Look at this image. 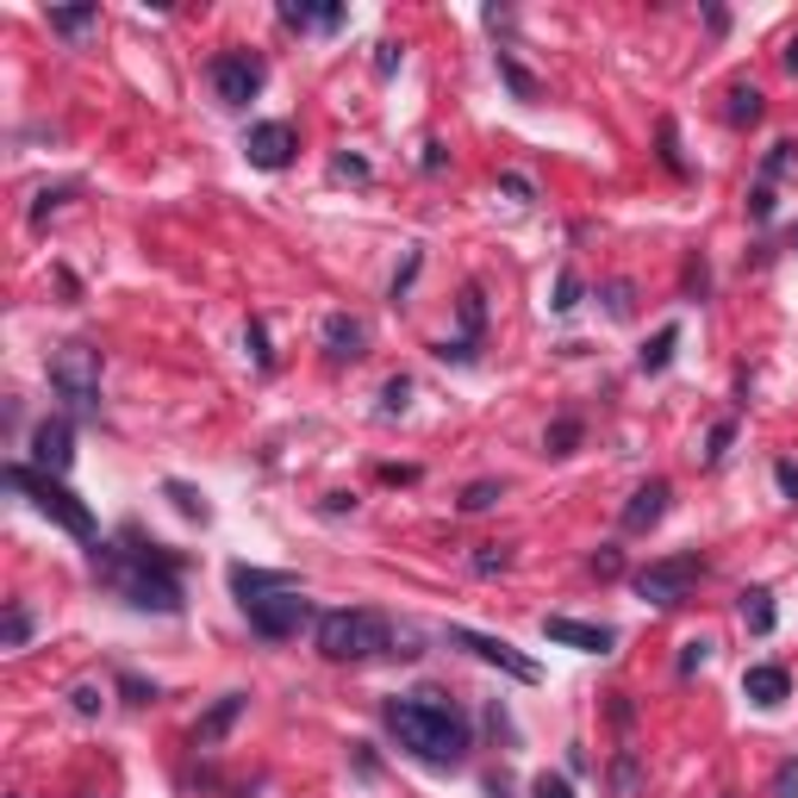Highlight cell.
Listing matches in <instances>:
<instances>
[{
  "instance_id": "cell-1",
  "label": "cell",
  "mask_w": 798,
  "mask_h": 798,
  "mask_svg": "<svg viewBox=\"0 0 798 798\" xmlns=\"http://www.w3.org/2000/svg\"><path fill=\"white\" fill-rule=\"evenodd\" d=\"M94 574L138 612H181V555L169 543L144 537L138 524H125L113 543H94Z\"/></svg>"
},
{
  "instance_id": "cell-2",
  "label": "cell",
  "mask_w": 798,
  "mask_h": 798,
  "mask_svg": "<svg viewBox=\"0 0 798 798\" xmlns=\"http://www.w3.org/2000/svg\"><path fill=\"white\" fill-rule=\"evenodd\" d=\"M381 723L412 761L424 768H462L468 761V718L443 693H406L381 705Z\"/></svg>"
},
{
  "instance_id": "cell-3",
  "label": "cell",
  "mask_w": 798,
  "mask_h": 798,
  "mask_svg": "<svg viewBox=\"0 0 798 798\" xmlns=\"http://www.w3.org/2000/svg\"><path fill=\"white\" fill-rule=\"evenodd\" d=\"M319 655L324 661H374V655H399L394 648V623L381 618V612H319Z\"/></svg>"
},
{
  "instance_id": "cell-4",
  "label": "cell",
  "mask_w": 798,
  "mask_h": 798,
  "mask_svg": "<svg viewBox=\"0 0 798 798\" xmlns=\"http://www.w3.org/2000/svg\"><path fill=\"white\" fill-rule=\"evenodd\" d=\"M7 487H13V493H25V499H31V505H38V512L50 518V524H56V530H69L75 543H88V549L100 543L94 512H88V505H81V499H75L69 487L56 480V474H44V468H25V462H7Z\"/></svg>"
},
{
  "instance_id": "cell-5",
  "label": "cell",
  "mask_w": 798,
  "mask_h": 798,
  "mask_svg": "<svg viewBox=\"0 0 798 798\" xmlns=\"http://www.w3.org/2000/svg\"><path fill=\"white\" fill-rule=\"evenodd\" d=\"M50 387L69 399V412H100V349L94 344H56L50 349Z\"/></svg>"
},
{
  "instance_id": "cell-6",
  "label": "cell",
  "mask_w": 798,
  "mask_h": 798,
  "mask_svg": "<svg viewBox=\"0 0 798 798\" xmlns=\"http://www.w3.org/2000/svg\"><path fill=\"white\" fill-rule=\"evenodd\" d=\"M244 605V618L256 636H269V643H287V636H299L306 623H312V598H299V580L294 587H274V593H249L237 598Z\"/></svg>"
},
{
  "instance_id": "cell-7",
  "label": "cell",
  "mask_w": 798,
  "mask_h": 798,
  "mask_svg": "<svg viewBox=\"0 0 798 798\" xmlns=\"http://www.w3.org/2000/svg\"><path fill=\"white\" fill-rule=\"evenodd\" d=\"M698 580H705V562H698V555H668V562H648L630 587H636V598H643V605L673 612V605H686V598H693Z\"/></svg>"
},
{
  "instance_id": "cell-8",
  "label": "cell",
  "mask_w": 798,
  "mask_h": 798,
  "mask_svg": "<svg viewBox=\"0 0 798 798\" xmlns=\"http://www.w3.org/2000/svg\"><path fill=\"white\" fill-rule=\"evenodd\" d=\"M449 643L468 648L474 661H487V668L524 680V686H537V680H543V673H537V661H530V655H518V648L505 643V636H487V630H468V623H449Z\"/></svg>"
},
{
  "instance_id": "cell-9",
  "label": "cell",
  "mask_w": 798,
  "mask_h": 798,
  "mask_svg": "<svg viewBox=\"0 0 798 798\" xmlns=\"http://www.w3.org/2000/svg\"><path fill=\"white\" fill-rule=\"evenodd\" d=\"M213 94L224 100V106H249V100L262 94V81H269V69H262V56H249V50H224V56H213Z\"/></svg>"
},
{
  "instance_id": "cell-10",
  "label": "cell",
  "mask_w": 798,
  "mask_h": 798,
  "mask_svg": "<svg viewBox=\"0 0 798 798\" xmlns=\"http://www.w3.org/2000/svg\"><path fill=\"white\" fill-rule=\"evenodd\" d=\"M299 150V131L287 119H269V125H249L244 131V156L249 169H287Z\"/></svg>"
},
{
  "instance_id": "cell-11",
  "label": "cell",
  "mask_w": 798,
  "mask_h": 798,
  "mask_svg": "<svg viewBox=\"0 0 798 798\" xmlns=\"http://www.w3.org/2000/svg\"><path fill=\"white\" fill-rule=\"evenodd\" d=\"M543 636L562 648H580V655H612L618 648L612 623H580V618H543Z\"/></svg>"
},
{
  "instance_id": "cell-12",
  "label": "cell",
  "mask_w": 798,
  "mask_h": 798,
  "mask_svg": "<svg viewBox=\"0 0 798 798\" xmlns=\"http://www.w3.org/2000/svg\"><path fill=\"white\" fill-rule=\"evenodd\" d=\"M31 462L44 474H63L75 462V430H69V419H44L38 430H31Z\"/></svg>"
},
{
  "instance_id": "cell-13",
  "label": "cell",
  "mask_w": 798,
  "mask_h": 798,
  "mask_svg": "<svg viewBox=\"0 0 798 798\" xmlns=\"http://www.w3.org/2000/svg\"><path fill=\"white\" fill-rule=\"evenodd\" d=\"M455 312H462V337L455 344H437V356L443 362H474V349H480V324H487V306H480V287H462V299H455Z\"/></svg>"
},
{
  "instance_id": "cell-14",
  "label": "cell",
  "mask_w": 798,
  "mask_h": 798,
  "mask_svg": "<svg viewBox=\"0 0 798 798\" xmlns=\"http://www.w3.org/2000/svg\"><path fill=\"white\" fill-rule=\"evenodd\" d=\"M319 337H324V349H331V362H362V356H369V324L349 319V312H331Z\"/></svg>"
},
{
  "instance_id": "cell-15",
  "label": "cell",
  "mask_w": 798,
  "mask_h": 798,
  "mask_svg": "<svg viewBox=\"0 0 798 798\" xmlns=\"http://www.w3.org/2000/svg\"><path fill=\"white\" fill-rule=\"evenodd\" d=\"M668 499H673L668 480H643L630 493V505H623V530H655V524L668 518Z\"/></svg>"
},
{
  "instance_id": "cell-16",
  "label": "cell",
  "mask_w": 798,
  "mask_h": 798,
  "mask_svg": "<svg viewBox=\"0 0 798 798\" xmlns=\"http://www.w3.org/2000/svg\"><path fill=\"white\" fill-rule=\"evenodd\" d=\"M743 693L755 698L761 711H780V705H786V693H793V673L773 668V661H761V668H748V673H743Z\"/></svg>"
},
{
  "instance_id": "cell-17",
  "label": "cell",
  "mask_w": 798,
  "mask_h": 798,
  "mask_svg": "<svg viewBox=\"0 0 798 798\" xmlns=\"http://www.w3.org/2000/svg\"><path fill=\"white\" fill-rule=\"evenodd\" d=\"M244 705H249L244 693H224L219 705H213V711H206V718L194 723V748H219V743H224V730L244 718Z\"/></svg>"
},
{
  "instance_id": "cell-18",
  "label": "cell",
  "mask_w": 798,
  "mask_h": 798,
  "mask_svg": "<svg viewBox=\"0 0 798 798\" xmlns=\"http://www.w3.org/2000/svg\"><path fill=\"white\" fill-rule=\"evenodd\" d=\"M281 20L294 25V31H337V25H344V7H294V0H287Z\"/></svg>"
},
{
  "instance_id": "cell-19",
  "label": "cell",
  "mask_w": 798,
  "mask_h": 798,
  "mask_svg": "<svg viewBox=\"0 0 798 798\" xmlns=\"http://www.w3.org/2000/svg\"><path fill=\"white\" fill-rule=\"evenodd\" d=\"M612 798H643V761H636V748L612 755Z\"/></svg>"
},
{
  "instance_id": "cell-20",
  "label": "cell",
  "mask_w": 798,
  "mask_h": 798,
  "mask_svg": "<svg viewBox=\"0 0 798 798\" xmlns=\"http://www.w3.org/2000/svg\"><path fill=\"white\" fill-rule=\"evenodd\" d=\"M274 587H294V574H269V568H231V593L249 598V593H274Z\"/></svg>"
},
{
  "instance_id": "cell-21",
  "label": "cell",
  "mask_w": 798,
  "mask_h": 798,
  "mask_svg": "<svg viewBox=\"0 0 798 798\" xmlns=\"http://www.w3.org/2000/svg\"><path fill=\"white\" fill-rule=\"evenodd\" d=\"M743 623L755 630V636H768L773 623H780V612H773V593H768V587H748V593H743Z\"/></svg>"
},
{
  "instance_id": "cell-22",
  "label": "cell",
  "mask_w": 798,
  "mask_h": 798,
  "mask_svg": "<svg viewBox=\"0 0 798 798\" xmlns=\"http://www.w3.org/2000/svg\"><path fill=\"white\" fill-rule=\"evenodd\" d=\"M100 25V7H56L50 13V31H63V38H81V31H94Z\"/></svg>"
},
{
  "instance_id": "cell-23",
  "label": "cell",
  "mask_w": 798,
  "mask_h": 798,
  "mask_svg": "<svg viewBox=\"0 0 798 798\" xmlns=\"http://www.w3.org/2000/svg\"><path fill=\"white\" fill-rule=\"evenodd\" d=\"M723 113H730V125H755V119H761V88H755V81H736Z\"/></svg>"
},
{
  "instance_id": "cell-24",
  "label": "cell",
  "mask_w": 798,
  "mask_h": 798,
  "mask_svg": "<svg viewBox=\"0 0 798 798\" xmlns=\"http://www.w3.org/2000/svg\"><path fill=\"white\" fill-rule=\"evenodd\" d=\"M673 344H680V324H661V331H655V344H643V369L661 374L673 362Z\"/></svg>"
},
{
  "instance_id": "cell-25",
  "label": "cell",
  "mask_w": 798,
  "mask_h": 798,
  "mask_svg": "<svg viewBox=\"0 0 798 798\" xmlns=\"http://www.w3.org/2000/svg\"><path fill=\"white\" fill-rule=\"evenodd\" d=\"M25 636H31V612H25V598H13L7 623H0V648H25Z\"/></svg>"
},
{
  "instance_id": "cell-26",
  "label": "cell",
  "mask_w": 798,
  "mask_h": 798,
  "mask_svg": "<svg viewBox=\"0 0 798 798\" xmlns=\"http://www.w3.org/2000/svg\"><path fill=\"white\" fill-rule=\"evenodd\" d=\"M499 75L512 81V94H518V100H537V75L524 69V63L512 56V50H499Z\"/></svg>"
},
{
  "instance_id": "cell-27",
  "label": "cell",
  "mask_w": 798,
  "mask_h": 798,
  "mask_svg": "<svg viewBox=\"0 0 798 798\" xmlns=\"http://www.w3.org/2000/svg\"><path fill=\"white\" fill-rule=\"evenodd\" d=\"M163 493L175 499V512H181V518H200V524L213 518V512H206V499H200L194 487H188V480H169V487H163Z\"/></svg>"
},
{
  "instance_id": "cell-28",
  "label": "cell",
  "mask_w": 798,
  "mask_h": 798,
  "mask_svg": "<svg viewBox=\"0 0 798 798\" xmlns=\"http://www.w3.org/2000/svg\"><path fill=\"white\" fill-rule=\"evenodd\" d=\"M543 443H549V455H568V449L580 443V419H555Z\"/></svg>"
},
{
  "instance_id": "cell-29",
  "label": "cell",
  "mask_w": 798,
  "mask_h": 798,
  "mask_svg": "<svg viewBox=\"0 0 798 798\" xmlns=\"http://www.w3.org/2000/svg\"><path fill=\"white\" fill-rule=\"evenodd\" d=\"M549 306H555V312H574V306H580V274L574 269L555 274V299H549Z\"/></svg>"
},
{
  "instance_id": "cell-30",
  "label": "cell",
  "mask_w": 798,
  "mask_h": 798,
  "mask_svg": "<svg viewBox=\"0 0 798 798\" xmlns=\"http://www.w3.org/2000/svg\"><path fill=\"white\" fill-rule=\"evenodd\" d=\"M244 344H249V356H256V369H274V349H269V331H262V319H249Z\"/></svg>"
},
{
  "instance_id": "cell-31",
  "label": "cell",
  "mask_w": 798,
  "mask_h": 798,
  "mask_svg": "<svg viewBox=\"0 0 798 798\" xmlns=\"http://www.w3.org/2000/svg\"><path fill=\"white\" fill-rule=\"evenodd\" d=\"M730 437H736V424H730V419H723V424H711V437H705V468H718V462H723Z\"/></svg>"
},
{
  "instance_id": "cell-32",
  "label": "cell",
  "mask_w": 798,
  "mask_h": 798,
  "mask_svg": "<svg viewBox=\"0 0 798 798\" xmlns=\"http://www.w3.org/2000/svg\"><path fill=\"white\" fill-rule=\"evenodd\" d=\"M499 493H505V487H499V480H474L468 493H462V512H487V505H493Z\"/></svg>"
},
{
  "instance_id": "cell-33",
  "label": "cell",
  "mask_w": 798,
  "mask_h": 798,
  "mask_svg": "<svg viewBox=\"0 0 798 798\" xmlns=\"http://www.w3.org/2000/svg\"><path fill=\"white\" fill-rule=\"evenodd\" d=\"M587 568H593L598 580H618V574H623V555H618V549H612V543H598V549H593V562H587Z\"/></svg>"
},
{
  "instance_id": "cell-34",
  "label": "cell",
  "mask_w": 798,
  "mask_h": 798,
  "mask_svg": "<svg viewBox=\"0 0 798 798\" xmlns=\"http://www.w3.org/2000/svg\"><path fill=\"white\" fill-rule=\"evenodd\" d=\"M75 194V181H63V188H44V194H38V206H31V224H44L50 213H56V206H63V200Z\"/></svg>"
},
{
  "instance_id": "cell-35",
  "label": "cell",
  "mask_w": 798,
  "mask_h": 798,
  "mask_svg": "<svg viewBox=\"0 0 798 798\" xmlns=\"http://www.w3.org/2000/svg\"><path fill=\"white\" fill-rule=\"evenodd\" d=\"M505 568H512V555H505L499 543H480V555H474V574H505Z\"/></svg>"
},
{
  "instance_id": "cell-36",
  "label": "cell",
  "mask_w": 798,
  "mask_h": 798,
  "mask_svg": "<svg viewBox=\"0 0 798 798\" xmlns=\"http://www.w3.org/2000/svg\"><path fill=\"white\" fill-rule=\"evenodd\" d=\"M530 798H574V786L562 773H537V780H530Z\"/></svg>"
},
{
  "instance_id": "cell-37",
  "label": "cell",
  "mask_w": 798,
  "mask_h": 798,
  "mask_svg": "<svg viewBox=\"0 0 798 798\" xmlns=\"http://www.w3.org/2000/svg\"><path fill=\"white\" fill-rule=\"evenodd\" d=\"M661 163H668L673 175H686V163H680V131H673V119H661Z\"/></svg>"
},
{
  "instance_id": "cell-38",
  "label": "cell",
  "mask_w": 798,
  "mask_h": 798,
  "mask_svg": "<svg viewBox=\"0 0 798 798\" xmlns=\"http://www.w3.org/2000/svg\"><path fill=\"white\" fill-rule=\"evenodd\" d=\"M119 693L131 698V705H150V698H156V686H150V680H138V673H119Z\"/></svg>"
},
{
  "instance_id": "cell-39",
  "label": "cell",
  "mask_w": 798,
  "mask_h": 798,
  "mask_svg": "<svg viewBox=\"0 0 798 798\" xmlns=\"http://www.w3.org/2000/svg\"><path fill=\"white\" fill-rule=\"evenodd\" d=\"M748 219H773V188H768V181H755V194H748Z\"/></svg>"
},
{
  "instance_id": "cell-40",
  "label": "cell",
  "mask_w": 798,
  "mask_h": 798,
  "mask_svg": "<svg viewBox=\"0 0 798 798\" xmlns=\"http://www.w3.org/2000/svg\"><path fill=\"white\" fill-rule=\"evenodd\" d=\"M406 399H412V381H406V374H394V381H387V406H381V412H406Z\"/></svg>"
},
{
  "instance_id": "cell-41",
  "label": "cell",
  "mask_w": 798,
  "mask_h": 798,
  "mask_svg": "<svg viewBox=\"0 0 798 798\" xmlns=\"http://www.w3.org/2000/svg\"><path fill=\"white\" fill-rule=\"evenodd\" d=\"M773 798H798V755L780 768V780H773Z\"/></svg>"
},
{
  "instance_id": "cell-42",
  "label": "cell",
  "mask_w": 798,
  "mask_h": 798,
  "mask_svg": "<svg viewBox=\"0 0 798 798\" xmlns=\"http://www.w3.org/2000/svg\"><path fill=\"white\" fill-rule=\"evenodd\" d=\"M605 306H612V319H630V281H612V287H605Z\"/></svg>"
},
{
  "instance_id": "cell-43",
  "label": "cell",
  "mask_w": 798,
  "mask_h": 798,
  "mask_svg": "<svg viewBox=\"0 0 798 798\" xmlns=\"http://www.w3.org/2000/svg\"><path fill=\"white\" fill-rule=\"evenodd\" d=\"M331 175H344V181H369V163H362V156H337Z\"/></svg>"
},
{
  "instance_id": "cell-44",
  "label": "cell",
  "mask_w": 798,
  "mask_h": 798,
  "mask_svg": "<svg viewBox=\"0 0 798 798\" xmlns=\"http://www.w3.org/2000/svg\"><path fill=\"white\" fill-rule=\"evenodd\" d=\"M399 56H406L399 44H374V75H394V69H399Z\"/></svg>"
},
{
  "instance_id": "cell-45",
  "label": "cell",
  "mask_w": 798,
  "mask_h": 798,
  "mask_svg": "<svg viewBox=\"0 0 798 798\" xmlns=\"http://www.w3.org/2000/svg\"><path fill=\"white\" fill-rule=\"evenodd\" d=\"M499 194H512V200H530V194H537V188H530L524 175H499Z\"/></svg>"
},
{
  "instance_id": "cell-46",
  "label": "cell",
  "mask_w": 798,
  "mask_h": 798,
  "mask_svg": "<svg viewBox=\"0 0 798 798\" xmlns=\"http://www.w3.org/2000/svg\"><path fill=\"white\" fill-rule=\"evenodd\" d=\"M75 711H81V718H94V711H100V686H75Z\"/></svg>"
},
{
  "instance_id": "cell-47",
  "label": "cell",
  "mask_w": 798,
  "mask_h": 798,
  "mask_svg": "<svg viewBox=\"0 0 798 798\" xmlns=\"http://www.w3.org/2000/svg\"><path fill=\"white\" fill-rule=\"evenodd\" d=\"M705 655H711V643H686V655H680V673L705 668Z\"/></svg>"
},
{
  "instance_id": "cell-48",
  "label": "cell",
  "mask_w": 798,
  "mask_h": 798,
  "mask_svg": "<svg viewBox=\"0 0 798 798\" xmlns=\"http://www.w3.org/2000/svg\"><path fill=\"white\" fill-rule=\"evenodd\" d=\"M773 480H780V493H786V499H798V468H793V462H780Z\"/></svg>"
},
{
  "instance_id": "cell-49",
  "label": "cell",
  "mask_w": 798,
  "mask_h": 798,
  "mask_svg": "<svg viewBox=\"0 0 798 798\" xmlns=\"http://www.w3.org/2000/svg\"><path fill=\"white\" fill-rule=\"evenodd\" d=\"M786 69L798 75V31H793V38H786Z\"/></svg>"
},
{
  "instance_id": "cell-50",
  "label": "cell",
  "mask_w": 798,
  "mask_h": 798,
  "mask_svg": "<svg viewBox=\"0 0 798 798\" xmlns=\"http://www.w3.org/2000/svg\"><path fill=\"white\" fill-rule=\"evenodd\" d=\"M793 249H798V231H793Z\"/></svg>"
},
{
  "instance_id": "cell-51",
  "label": "cell",
  "mask_w": 798,
  "mask_h": 798,
  "mask_svg": "<svg viewBox=\"0 0 798 798\" xmlns=\"http://www.w3.org/2000/svg\"><path fill=\"white\" fill-rule=\"evenodd\" d=\"M723 798H736V793H723Z\"/></svg>"
}]
</instances>
